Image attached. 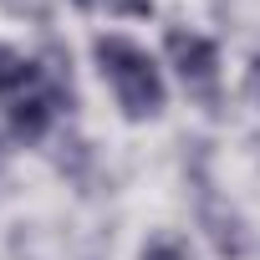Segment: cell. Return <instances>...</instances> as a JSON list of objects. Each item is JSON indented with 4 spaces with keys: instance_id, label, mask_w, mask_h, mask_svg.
<instances>
[{
    "instance_id": "obj_1",
    "label": "cell",
    "mask_w": 260,
    "mask_h": 260,
    "mask_svg": "<svg viewBox=\"0 0 260 260\" xmlns=\"http://www.w3.org/2000/svg\"><path fill=\"white\" fill-rule=\"evenodd\" d=\"M0 107H6L11 133L36 143L46 138V127L56 112H72V72L56 51H46L41 61L16 56L11 46H0Z\"/></svg>"
},
{
    "instance_id": "obj_2",
    "label": "cell",
    "mask_w": 260,
    "mask_h": 260,
    "mask_svg": "<svg viewBox=\"0 0 260 260\" xmlns=\"http://www.w3.org/2000/svg\"><path fill=\"white\" fill-rule=\"evenodd\" d=\"M92 56H97V67H102L117 107L133 122L164 112V77H158V67H153V56L143 46H133L127 36H97L92 41Z\"/></svg>"
},
{
    "instance_id": "obj_3",
    "label": "cell",
    "mask_w": 260,
    "mask_h": 260,
    "mask_svg": "<svg viewBox=\"0 0 260 260\" xmlns=\"http://www.w3.org/2000/svg\"><path fill=\"white\" fill-rule=\"evenodd\" d=\"M164 46H169V61H174L184 92L194 102H204V107H219V51H214V41L199 36V31L174 26L164 36Z\"/></svg>"
},
{
    "instance_id": "obj_4",
    "label": "cell",
    "mask_w": 260,
    "mask_h": 260,
    "mask_svg": "<svg viewBox=\"0 0 260 260\" xmlns=\"http://www.w3.org/2000/svg\"><path fill=\"white\" fill-rule=\"evenodd\" d=\"M87 11H107V16H153V0H77Z\"/></svg>"
},
{
    "instance_id": "obj_5",
    "label": "cell",
    "mask_w": 260,
    "mask_h": 260,
    "mask_svg": "<svg viewBox=\"0 0 260 260\" xmlns=\"http://www.w3.org/2000/svg\"><path fill=\"white\" fill-rule=\"evenodd\" d=\"M11 16H26V21H46L51 16V0H0Z\"/></svg>"
},
{
    "instance_id": "obj_6",
    "label": "cell",
    "mask_w": 260,
    "mask_h": 260,
    "mask_svg": "<svg viewBox=\"0 0 260 260\" xmlns=\"http://www.w3.org/2000/svg\"><path fill=\"white\" fill-rule=\"evenodd\" d=\"M143 260H189V255H184L174 240H153V245L143 250Z\"/></svg>"
},
{
    "instance_id": "obj_7",
    "label": "cell",
    "mask_w": 260,
    "mask_h": 260,
    "mask_svg": "<svg viewBox=\"0 0 260 260\" xmlns=\"http://www.w3.org/2000/svg\"><path fill=\"white\" fill-rule=\"evenodd\" d=\"M245 92L260 102V56H255V61H250V72H245Z\"/></svg>"
}]
</instances>
